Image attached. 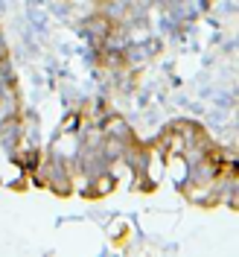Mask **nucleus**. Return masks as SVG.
<instances>
[{
  "mask_svg": "<svg viewBox=\"0 0 239 257\" xmlns=\"http://www.w3.org/2000/svg\"><path fill=\"white\" fill-rule=\"evenodd\" d=\"M163 178H166L163 155H160V149H152L149 152V161H146V181H149V187H158Z\"/></svg>",
  "mask_w": 239,
  "mask_h": 257,
  "instance_id": "f257e3e1",
  "label": "nucleus"
},
{
  "mask_svg": "<svg viewBox=\"0 0 239 257\" xmlns=\"http://www.w3.org/2000/svg\"><path fill=\"white\" fill-rule=\"evenodd\" d=\"M163 164H166V176L175 181V187L187 184V178H190V161L184 158V155H172V158H166Z\"/></svg>",
  "mask_w": 239,
  "mask_h": 257,
  "instance_id": "f03ea898",
  "label": "nucleus"
},
{
  "mask_svg": "<svg viewBox=\"0 0 239 257\" xmlns=\"http://www.w3.org/2000/svg\"><path fill=\"white\" fill-rule=\"evenodd\" d=\"M76 149H79V144H76V138H73V135H67V138H59V141H56V152H59V155H76Z\"/></svg>",
  "mask_w": 239,
  "mask_h": 257,
  "instance_id": "7ed1b4c3",
  "label": "nucleus"
},
{
  "mask_svg": "<svg viewBox=\"0 0 239 257\" xmlns=\"http://www.w3.org/2000/svg\"><path fill=\"white\" fill-rule=\"evenodd\" d=\"M117 187V178H114V173L111 176H102V178H96V184H94V193L96 196H108V193Z\"/></svg>",
  "mask_w": 239,
  "mask_h": 257,
  "instance_id": "20e7f679",
  "label": "nucleus"
},
{
  "mask_svg": "<svg viewBox=\"0 0 239 257\" xmlns=\"http://www.w3.org/2000/svg\"><path fill=\"white\" fill-rule=\"evenodd\" d=\"M143 38H146L143 30H134V32H131V41H143Z\"/></svg>",
  "mask_w": 239,
  "mask_h": 257,
  "instance_id": "39448f33",
  "label": "nucleus"
},
{
  "mask_svg": "<svg viewBox=\"0 0 239 257\" xmlns=\"http://www.w3.org/2000/svg\"><path fill=\"white\" fill-rule=\"evenodd\" d=\"M6 56V44H3V35H0V59Z\"/></svg>",
  "mask_w": 239,
  "mask_h": 257,
  "instance_id": "423d86ee",
  "label": "nucleus"
},
{
  "mask_svg": "<svg viewBox=\"0 0 239 257\" xmlns=\"http://www.w3.org/2000/svg\"><path fill=\"white\" fill-rule=\"evenodd\" d=\"M0 79H3V73H0Z\"/></svg>",
  "mask_w": 239,
  "mask_h": 257,
  "instance_id": "0eeeda50",
  "label": "nucleus"
}]
</instances>
